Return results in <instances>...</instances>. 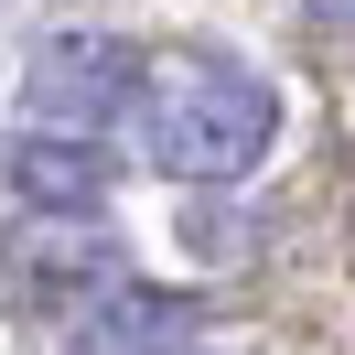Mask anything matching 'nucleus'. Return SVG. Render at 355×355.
<instances>
[{"label":"nucleus","instance_id":"f257e3e1","mask_svg":"<svg viewBox=\"0 0 355 355\" xmlns=\"http://www.w3.org/2000/svg\"><path fill=\"white\" fill-rule=\"evenodd\" d=\"M280 140V87L226 44H162L130 87V151L173 183H248Z\"/></svg>","mask_w":355,"mask_h":355},{"label":"nucleus","instance_id":"f03ea898","mask_svg":"<svg viewBox=\"0 0 355 355\" xmlns=\"http://www.w3.org/2000/svg\"><path fill=\"white\" fill-rule=\"evenodd\" d=\"M130 87H140V44L130 33H97V22H65L22 54V130H76L97 140L108 119H130Z\"/></svg>","mask_w":355,"mask_h":355},{"label":"nucleus","instance_id":"7ed1b4c3","mask_svg":"<svg viewBox=\"0 0 355 355\" xmlns=\"http://www.w3.org/2000/svg\"><path fill=\"white\" fill-rule=\"evenodd\" d=\"M11 269H22L33 302H76V312H87L108 280H130L97 216H33V226H22V248H11Z\"/></svg>","mask_w":355,"mask_h":355},{"label":"nucleus","instance_id":"20e7f679","mask_svg":"<svg viewBox=\"0 0 355 355\" xmlns=\"http://www.w3.org/2000/svg\"><path fill=\"white\" fill-rule=\"evenodd\" d=\"M11 205L22 216H97L108 205V151L76 130H22L11 140Z\"/></svg>","mask_w":355,"mask_h":355},{"label":"nucleus","instance_id":"39448f33","mask_svg":"<svg viewBox=\"0 0 355 355\" xmlns=\"http://www.w3.org/2000/svg\"><path fill=\"white\" fill-rule=\"evenodd\" d=\"M183 345H194V302H183V291L108 280L87 302V345H76V355H183Z\"/></svg>","mask_w":355,"mask_h":355},{"label":"nucleus","instance_id":"423d86ee","mask_svg":"<svg viewBox=\"0 0 355 355\" xmlns=\"http://www.w3.org/2000/svg\"><path fill=\"white\" fill-rule=\"evenodd\" d=\"M302 11H312L323 33H355V0H302Z\"/></svg>","mask_w":355,"mask_h":355}]
</instances>
